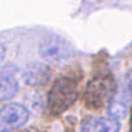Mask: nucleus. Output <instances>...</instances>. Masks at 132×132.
Masks as SVG:
<instances>
[{"label": "nucleus", "instance_id": "obj_1", "mask_svg": "<svg viewBox=\"0 0 132 132\" xmlns=\"http://www.w3.org/2000/svg\"><path fill=\"white\" fill-rule=\"evenodd\" d=\"M80 76L74 73L62 74L54 81L48 92V110L54 116H59L66 111L76 102L78 94Z\"/></svg>", "mask_w": 132, "mask_h": 132}, {"label": "nucleus", "instance_id": "obj_2", "mask_svg": "<svg viewBox=\"0 0 132 132\" xmlns=\"http://www.w3.org/2000/svg\"><path fill=\"white\" fill-rule=\"evenodd\" d=\"M116 91L117 84L113 74L109 72H101L88 81L84 91V102L91 109H101L109 106Z\"/></svg>", "mask_w": 132, "mask_h": 132}, {"label": "nucleus", "instance_id": "obj_3", "mask_svg": "<svg viewBox=\"0 0 132 132\" xmlns=\"http://www.w3.org/2000/svg\"><path fill=\"white\" fill-rule=\"evenodd\" d=\"M73 47L59 35H48L40 43L39 54L48 63H62L73 56Z\"/></svg>", "mask_w": 132, "mask_h": 132}, {"label": "nucleus", "instance_id": "obj_4", "mask_svg": "<svg viewBox=\"0 0 132 132\" xmlns=\"http://www.w3.org/2000/svg\"><path fill=\"white\" fill-rule=\"evenodd\" d=\"M30 113L19 103H8L0 107V132H14L28 122Z\"/></svg>", "mask_w": 132, "mask_h": 132}, {"label": "nucleus", "instance_id": "obj_5", "mask_svg": "<svg viewBox=\"0 0 132 132\" xmlns=\"http://www.w3.org/2000/svg\"><path fill=\"white\" fill-rule=\"evenodd\" d=\"M132 106V88L129 82H125L121 88L117 87L113 99L107 106V116L114 120H121L127 116Z\"/></svg>", "mask_w": 132, "mask_h": 132}, {"label": "nucleus", "instance_id": "obj_6", "mask_svg": "<svg viewBox=\"0 0 132 132\" xmlns=\"http://www.w3.org/2000/svg\"><path fill=\"white\" fill-rule=\"evenodd\" d=\"M121 124L118 120H114L106 116V117H98V116H89L81 121L80 132H120Z\"/></svg>", "mask_w": 132, "mask_h": 132}, {"label": "nucleus", "instance_id": "obj_7", "mask_svg": "<svg viewBox=\"0 0 132 132\" xmlns=\"http://www.w3.org/2000/svg\"><path fill=\"white\" fill-rule=\"evenodd\" d=\"M15 73L16 68L14 65H6L0 70V102L14 98L18 92L19 84Z\"/></svg>", "mask_w": 132, "mask_h": 132}, {"label": "nucleus", "instance_id": "obj_8", "mask_svg": "<svg viewBox=\"0 0 132 132\" xmlns=\"http://www.w3.org/2000/svg\"><path fill=\"white\" fill-rule=\"evenodd\" d=\"M23 81L30 87H41L45 85L51 77V69L47 63L33 62L25 68L22 73Z\"/></svg>", "mask_w": 132, "mask_h": 132}, {"label": "nucleus", "instance_id": "obj_9", "mask_svg": "<svg viewBox=\"0 0 132 132\" xmlns=\"http://www.w3.org/2000/svg\"><path fill=\"white\" fill-rule=\"evenodd\" d=\"M22 132H32L30 129H28V131H22ZM33 132H35V131H33Z\"/></svg>", "mask_w": 132, "mask_h": 132}, {"label": "nucleus", "instance_id": "obj_10", "mask_svg": "<svg viewBox=\"0 0 132 132\" xmlns=\"http://www.w3.org/2000/svg\"><path fill=\"white\" fill-rule=\"evenodd\" d=\"M131 128H132V117H131Z\"/></svg>", "mask_w": 132, "mask_h": 132}]
</instances>
